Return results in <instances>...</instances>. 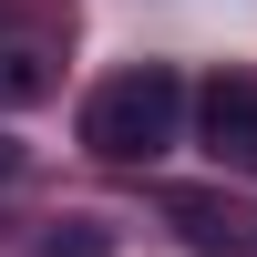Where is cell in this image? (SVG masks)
Instances as JSON below:
<instances>
[{"instance_id":"obj_3","label":"cell","mask_w":257,"mask_h":257,"mask_svg":"<svg viewBox=\"0 0 257 257\" xmlns=\"http://www.w3.org/2000/svg\"><path fill=\"white\" fill-rule=\"evenodd\" d=\"M41 93H52V41L21 31V21H0V113H21Z\"/></svg>"},{"instance_id":"obj_4","label":"cell","mask_w":257,"mask_h":257,"mask_svg":"<svg viewBox=\"0 0 257 257\" xmlns=\"http://www.w3.org/2000/svg\"><path fill=\"white\" fill-rule=\"evenodd\" d=\"M31 257H113V226H93V216H62V226H52Z\"/></svg>"},{"instance_id":"obj_1","label":"cell","mask_w":257,"mask_h":257,"mask_svg":"<svg viewBox=\"0 0 257 257\" xmlns=\"http://www.w3.org/2000/svg\"><path fill=\"white\" fill-rule=\"evenodd\" d=\"M175 134H185V72L175 62H134L82 103V144L103 165H155Z\"/></svg>"},{"instance_id":"obj_2","label":"cell","mask_w":257,"mask_h":257,"mask_svg":"<svg viewBox=\"0 0 257 257\" xmlns=\"http://www.w3.org/2000/svg\"><path fill=\"white\" fill-rule=\"evenodd\" d=\"M196 123H206V155H216V165L257 175V72H226V82H206Z\"/></svg>"},{"instance_id":"obj_5","label":"cell","mask_w":257,"mask_h":257,"mask_svg":"<svg viewBox=\"0 0 257 257\" xmlns=\"http://www.w3.org/2000/svg\"><path fill=\"white\" fill-rule=\"evenodd\" d=\"M11 165H21V155H11V144H0V175H11Z\"/></svg>"}]
</instances>
